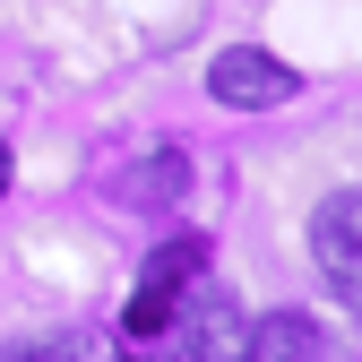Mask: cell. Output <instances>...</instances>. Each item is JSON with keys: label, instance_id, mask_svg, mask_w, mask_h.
I'll return each instance as SVG.
<instances>
[{"label": "cell", "instance_id": "cell-1", "mask_svg": "<svg viewBox=\"0 0 362 362\" xmlns=\"http://www.w3.org/2000/svg\"><path fill=\"white\" fill-rule=\"evenodd\" d=\"M310 259H320L328 293L362 310V181L337 190V199H320V216H310Z\"/></svg>", "mask_w": 362, "mask_h": 362}, {"label": "cell", "instance_id": "cell-2", "mask_svg": "<svg viewBox=\"0 0 362 362\" xmlns=\"http://www.w3.org/2000/svg\"><path fill=\"white\" fill-rule=\"evenodd\" d=\"M207 95H216L224 112H267V104H293L302 78H293L276 52H259V43H233V52L207 61Z\"/></svg>", "mask_w": 362, "mask_h": 362}, {"label": "cell", "instance_id": "cell-3", "mask_svg": "<svg viewBox=\"0 0 362 362\" xmlns=\"http://www.w3.org/2000/svg\"><path fill=\"white\" fill-rule=\"evenodd\" d=\"M173 328H181V362H233V354H242L233 293H216V285H199V302H190V310L173 302Z\"/></svg>", "mask_w": 362, "mask_h": 362}, {"label": "cell", "instance_id": "cell-4", "mask_svg": "<svg viewBox=\"0 0 362 362\" xmlns=\"http://www.w3.org/2000/svg\"><path fill=\"white\" fill-rule=\"evenodd\" d=\"M233 362H337V354H328V337L310 328L302 310H267V320L242 328V354Z\"/></svg>", "mask_w": 362, "mask_h": 362}, {"label": "cell", "instance_id": "cell-5", "mask_svg": "<svg viewBox=\"0 0 362 362\" xmlns=\"http://www.w3.org/2000/svg\"><path fill=\"white\" fill-rule=\"evenodd\" d=\"M181 190H190V156H181V147H156V156H139V164L112 173V199L121 207H173Z\"/></svg>", "mask_w": 362, "mask_h": 362}, {"label": "cell", "instance_id": "cell-6", "mask_svg": "<svg viewBox=\"0 0 362 362\" xmlns=\"http://www.w3.org/2000/svg\"><path fill=\"white\" fill-rule=\"evenodd\" d=\"M199 276H207V242H199V233H181V242H164V250L147 259V285H173V293H181V285H199Z\"/></svg>", "mask_w": 362, "mask_h": 362}, {"label": "cell", "instance_id": "cell-7", "mask_svg": "<svg viewBox=\"0 0 362 362\" xmlns=\"http://www.w3.org/2000/svg\"><path fill=\"white\" fill-rule=\"evenodd\" d=\"M173 302H181L173 285H139V293H129V310H121V337H139V345L164 337V328H173Z\"/></svg>", "mask_w": 362, "mask_h": 362}, {"label": "cell", "instance_id": "cell-8", "mask_svg": "<svg viewBox=\"0 0 362 362\" xmlns=\"http://www.w3.org/2000/svg\"><path fill=\"white\" fill-rule=\"evenodd\" d=\"M86 337H35V345H9V362H78Z\"/></svg>", "mask_w": 362, "mask_h": 362}, {"label": "cell", "instance_id": "cell-9", "mask_svg": "<svg viewBox=\"0 0 362 362\" xmlns=\"http://www.w3.org/2000/svg\"><path fill=\"white\" fill-rule=\"evenodd\" d=\"M0 190H9V147H0Z\"/></svg>", "mask_w": 362, "mask_h": 362}]
</instances>
